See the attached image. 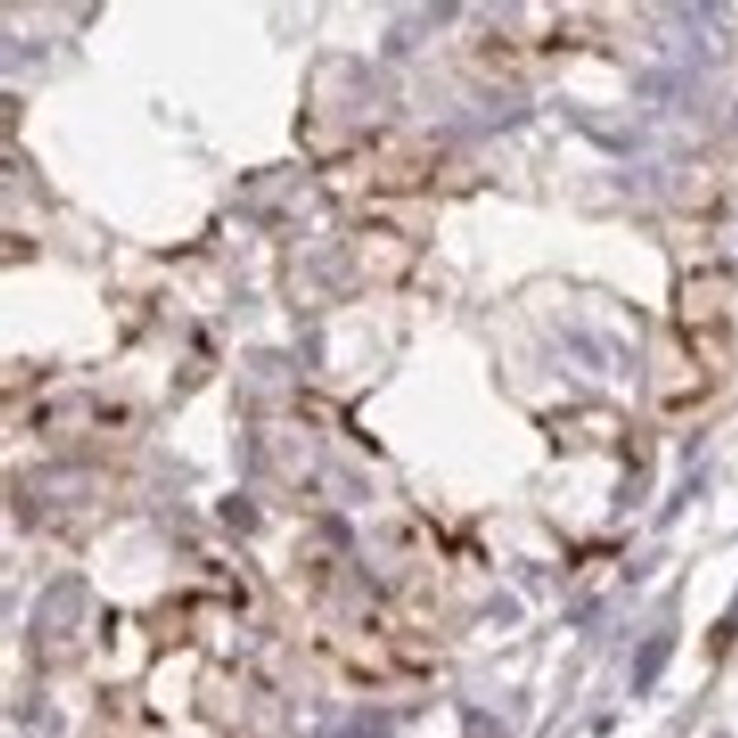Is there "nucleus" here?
Segmentation results:
<instances>
[{"mask_svg": "<svg viewBox=\"0 0 738 738\" xmlns=\"http://www.w3.org/2000/svg\"><path fill=\"white\" fill-rule=\"evenodd\" d=\"M672 657V634H654L638 646L634 654V692H649L661 680V672L669 669Z\"/></svg>", "mask_w": 738, "mask_h": 738, "instance_id": "nucleus-1", "label": "nucleus"}, {"mask_svg": "<svg viewBox=\"0 0 738 738\" xmlns=\"http://www.w3.org/2000/svg\"><path fill=\"white\" fill-rule=\"evenodd\" d=\"M735 121H738V113H735Z\"/></svg>", "mask_w": 738, "mask_h": 738, "instance_id": "nucleus-2", "label": "nucleus"}]
</instances>
